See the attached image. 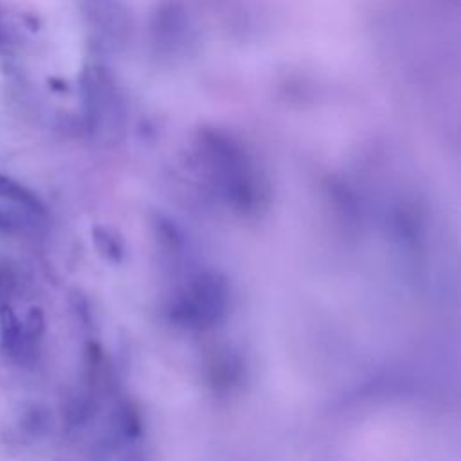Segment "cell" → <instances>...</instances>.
I'll return each mask as SVG.
<instances>
[{"mask_svg":"<svg viewBox=\"0 0 461 461\" xmlns=\"http://www.w3.org/2000/svg\"><path fill=\"white\" fill-rule=\"evenodd\" d=\"M43 313L40 308L32 306L25 317L23 322V340H25V348H31L43 333Z\"/></svg>","mask_w":461,"mask_h":461,"instance_id":"obj_3","label":"cell"},{"mask_svg":"<svg viewBox=\"0 0 461 461\" xmlns=\"http://www.w3.org/2000/svg\"><path fill=\"white\" fill-rule=\"evenodd\" d=\"M9 225H11L9 218L4 212H0V229H9Z\"/></svg>","mask_w":461,"mask_h":461,"instance_id":"obj_4","label":"cell"},{"mask_svg":"<svg viewBox=\"0 0 461 461\" xmlns=\"http://www.w3.org/2000/svg\"><path fill=\"white\" fill-rule=\"evenodd\" d=\"M0 346L9 357H22L27 349L23 340V322L7 304L0 308Z\"/></svg>","mask_w":461,"mask_h":461,"instance_id":"obj_1","label":"cell"},{"mask_svg":"<svg viewBox=\"0 0 461 461\" xmlns=\"http://www.w3.org/2000/svg\"><path fill=\"white\" fill-rule=\"evenodd\" d=\"M0 198L11 200L18 205H23L25 209L34 211V212L43 211L40 200L29 189H25L22 184H18L16 180H13L2 173H0Z\"/></svg>","mask_w":461,"mask_h":461,"instance_id":"obj_2","label":"cell"}]
</instances>
